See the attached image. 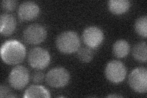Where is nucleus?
Here are the masks:
<instances>
[{
	"instance_id": "nucleus-1",
	"label": "nucleus",
	"mask_w": 147,
	"mask_h": 98,
	"mask_svg": "<svg viewBox=\"0 0 147 98\" xmlns=\"http://www.w3.org/2000/svg\"><path fill=\"white\" fill-rule=\"evenodd\" d=\"M25 47L20 42L11 39L4 43L1 47V57L9 65H16L22 63L26 57Z\"/></svg>"
},
{
	"instance_id": "nucleus-2",
	"label": "nucleus",
	"mask_w": 147,
	"mask_h": 98,
	"mask_svg": "<svg viewBox=\"0 0 147 98\" xmlns=\"http://www.w3.org/2000/svg\"><path fill=\"white\" fill-rule=\"evenodd\" d=\"M56 46L61 53L71 54L80 49V39L77 32L73 31H65L57 36Z\"/></svg>"
},
{
	"instance_id": "nucleus-3",
	"label": "nucleus",
	"mask_w": 147,
	"mask_h": 98,
	"mask_svg": "<svg viewBox=\"0 0 147 98\" xmlns=\"http://www.w3.org/2000/svg\"><path fill=\"white\" fill-rule=\"evenodd\" d=\"M70 77L69 72L65 68L55 67L46 74L45 80L50 87L59 88L67 85L69 82Z\"/></svg>"
},
{
	"instance_id": "nucleus-4",
	"label": "nucleus",
	"mask_w": 147,
	"mask_h": 98,
	"mask_svg": "<svg viewBox=\"0 0 147 98\" xmlns=\"http://www.w3.org/2000/svg\"><path fill=\"white\" fill-rule=\"evenodd\" d=\"M130 87L136 92L145 93L147 91V69L145 67H137L131 72L128 77Z\"/></svg>"
},
{
	"instance_id": "nucleus-5",
	"label": "nucleus",
	"mask_w": 147,
	"mask_h": 98,
	"mask_svg": "<svg viewBox=\"0 0 147 98\" xmlns=\"http://www.w3.org/2000/svg\"><path fill=\"white\" fill-rule=\"evenodd\" d=\"M45 28L39 23H33L28 26L23 32V38L25 43L31 45L39 44L47 38Z\"/></svg>"
},
{
	"instance_id": "nucleus-6",
	"label": "nucleus",
	"mask_w": 147,
	"mask_h": 98,
	"mask_svg": "<svg viewBox=\"0 0 147 98\" xmlns=\"http://www.w3.org/2000/svg\"><path fill=\"white\" fill-rule=\"evenodd\" d=\"M127 74L125 65L120 61L112 60L105 68V76L110 82L119 83L125 80Z\"/></svg>"
},
{
	"instance_id": "nucleus-7",
	"label": "nucleus",
	"mask_w": 147,
	"mask_h": 98,
	"mask_svg": "<svg viewBox=\"0 0 147 98\" xmlns=\"http://www.w3.org/2000/svg\"><path fill=\"white\" fill-rule=\"evenodd\" d=\"M28 61L32 68L40 70L49 66L51 61V57L46 49L42 47H34L29 52Z\"/></svg>"
},
{
	"instance_id": "nucleus-8",
	"label": "nucleus",
	"mask_w": 147,
	"mask_h": 98,
	"mask_svg": "<svg viewBox=\"0 0 147 98\" xmlns=\"http://www.w3.org/2000/svg\"><path fill=\"white\" fill-rule=\"evenodd\" d=\"M29 80V72L24 66H17L13 68L8 77L10 85L18 90L24 88L28 83Z\"/></svg>"
},
{
	"instance_id": "nucleus-9",
	"label": "nucleus",
	"mask_w": 147,
	"mask_h": 98,
	"mask_svg": "<svg viewBox=\"0 0 147 98\" xmlns=\"http://www.w3.org/2000/svg\"><path fill=\"white\" fill-rule=\"evenodd\" d=\"M83 42L90 48H96L104 41V32L99 27L90 26L86 27L82 32Z\"/></svg>"
},
{
	"instance_id": "nucleus-10",
	"label": "nucleus",
	"mask_w": 147,
	"mask_h": 98,
	"mask_svg": "<svg viewBox=\"0 0 147 98\" xmlns=\"http://www.w3.org/2000/svg\"><path fill=\"white\" fill-rule=\"evenodd\" d=\"M40 7L33 1H24L18 8V17L22 21H31L39 14Z\"/></svg>"
},
{
	"instance_id": "nucleus-11",
	"label": "nucleus",
	"mask_w": 147,
	"mask_h": 98,
	"mask_svg": "<svg viewBox=\"0 0 147 98\" xmlns=\"http://www.w3.org/2000/svg\"><path fill=\"white\" fill-rule=\"evenodd\" d=\"M17 21L15 17L10 14L3 13L0 17V32L3 36H8L15 31Z\"/></svg>"
},
{
	"instance_id": "nucleus-12",
	"label": "nucleus",
	"mask_w": 147,
	"mask_h": 98,
	"mask_svg": "<svg viewBox=\"0 0 147 98\" xmlns=\"http://www.w3.org/2000/svg\"><path fill=\"white\" fill-rule=\"evenodd\" d=\"M131 6L129 0H110L108 2L109 11L116 15H120L128 11Z\"/></svg>"
},
{
	"instance_id": "nucleus-13",
	"label": "nucleus",
	"mask_w": 147,
	"mask_h": 98,
	"mask_svg": "<svg viewBox=\"0 0 147 98\" xmlns=\"http://www.w3.org/2000/svg\"><path fill=\"white\" fill-rule=\"evenodd\" d=\"M130 45L125 39H119L115 43L112 47V52L115 57L118 58L126 57L130 52Z\"/></svg>"
},
{
	"instance_id": "nucleus-14",
	"label": "nucleus",
	"mask_w": 147,
	"mask_h": 98,
	"mask_svg": "<svg viewBox=\"0 0 147 98\" xmlns=\"http://www.w3.org/2000/svg\"><path fill=\"white\" fill-rule=\"evenodd\" d=\"M24 97H50V92L46 88L41 85H33L30 86L25 90Z\"/></svg>"
},
{
	"instance_id": "nucleus-15",
	"label": "nucleus",
	"mask_w": 147,
	"mask_h": 98,
	"mask_svg": "<svg viewBox=\"0 0 147 98\" xmlns=\"http://www.w3.org/2000/svg\"><path fill=\"white\" fill-rule=\"evenodd\" d=\"M132 56L139 62L144 63L147 60V47L145 41H142L135 44L132 49Z\"/></svg>"
},
{
	"instance_id": "nucleus-16",
	"label": "nucleus",
	"mask_w": 147,
	"mask_h": 98,
	"mask_svg": "<svg viewBox=\"0 0 147 98\" xmlns=\"http://www.w3.org/2000/svg\"><path fill=\"white\" fill-rule=\"evenodd\" d=\"M135 30L140 36L146 38L147 36V17L146 16H141L136 20Z\"/></svg>"
},
{
	"instance_id": "nucleus-17",
	"label": "nucleus",
	"mask_w": 147,
	"mask_h": 98,
	"mask_svg": "<svg viewBox=\"0 0 147 98\" xmlns=\"http://www.w3.org/2000/svg\"><path fill=\"white\" fill-rule=\"evenodd\" d=\"M77 57L82 63H89L93 59L94 52L88 47H82L77 50Z\"/></svg>"
},
{
	"instance_id": "nucleus-18",
	"label": "nucleus",
	"mask_w": 147,
	"mask_h": 98,
	"mask_svg": "<svg viewBox=\"0 0 147 98\" xmlns=\"http://www.w3.org/2000/svg\"><path fill=\"white\" fill-rule=\"evenodd\" d=\"M17 4V1L15 0H3L1 2L2 8L6 11H12Z\"/></svg>"
},
{
	"instance_id": "nucleus-19",
	"label": "nucleus",
	"mask_w": 147,
	"mask_h": 98,
	"mask_svg": "<svg viewBox=\"0 0 147 98\" xmlns=\"http://www.w3.org/2000/svg\"><path fill=\"white\" fill-rule=\"evenodd\" d=\"M0 97H15L17 96L13 94L12 91L6 85H1L0 87Z\"/></svg>"
},
{
	"instance_id": "nucleus-20",
	"label": "nucleus",
	"mask_w": 147,
	"mask_h": 98,
	"mask_svg": "<svg viewBox=\"0 0 147 98\" xmlns=\"http://www.w3.org/2000/svg\"><path fill=\"white\" fill-rule=\"evenodd\" d=\"M44 78H45V76L44 73L39 71L34 72L33 74H32V76H31L32 80L36 83L42 82L44 80Z\"/></svg>"
},
{
	"instance_id": "nucleus-21",
	"label": "nucleus",
	"mask_w": 147,
	"mask_h": 98,
	"mask_svg": "<svg viewBox=\"0 0 147 98\" xmlns=\"http://www.w3.org/2000/svg\"><path fill=\"white\" fill-rule=\"evenodd\" d=\"M107 97H122V96L120 95H115V94H113V95H108Z\"/></svg>"
}]
</instances>
